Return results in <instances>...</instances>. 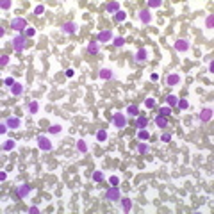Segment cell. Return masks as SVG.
I'll return each instance as SVG.
<instances>
[{"label": "cell", "mask_w": 214, "mask_h": 214, "mask_svg": "<svg viewBox=\"0 0 214 214\" xmlns=\"http://www.w3.org/2000/svg\"><path fill=\"white\" fill-rule=\"evenodd\" d=\"M25 46H27V36L23 32L18 34V36H14V39H13V48L16 52H21V50H25Z\"/></svg>", "instance_id": "1"}, {"label": "cell", "mask_w": 214, "mask_h": 214, "mask_svg": "<svg viewBox=\"0 0 214 214\" xmlns=\"http://www.w3.org/2000/svg\"><path fill=\"white\" fill-rule=\"evenodd\" d=\"M38 146H39V150H43V152H50L52 150V141L46 136H38Z\"/></svg>", "instance_id": "2"}, {"label": "cell", "mask_w": 214, "mask_h": 214, "mask_svg": "<svg viewBox=\"0 0 214 214\" xmlns=\"http://www.w3.org/2000/svg\"><path fill=\"white\" fill-rule=\"evenodd\" d=\"M11 27L21 34V32H25V29H27V20L25 18H14L11 21Z\"/></svg>", "instance_id": "3"}, {"label": "cell", "mask_w": 214, "mask_h": 214, "mask_svg": "<svg viewBox=\"0 0 214 214\" xmlns=\"http://www.w3.org/2000/svg\"><path fill=\"white\" fill-rule=\"evenodd\" d=\"M105 196H107L109 202H118V200H121V193L118 191V186H113L111 189H107Z\"/></svg>", "instance_id": "4"}, {"label": "cell", "mask_w": 214, "mask_h": 214, "mask_svg": "<svg viewBox=\"0 0 214 214\" xmlns=\"http://www.w3.org/2000/svg\"><path fill=\"white\" fill-rule=\"evenodd\" d=\"M113 123H114V127H118V129H123V127L127 125V118L123 116L121 113H114V116H113Z\"/></svg>", "instance_id": "5"}, {"label": "cell", "mask_w": 214, "mask_h": 214, "mask_svg": "<svg viewBox=\"0 0 214 214\" xmlns=\"http://www.w3.org/2000/svg\"><path fill=\"white\" fill-rule=\"evenodd\" d=\"M137 18H139V21H141V23H145V25H146V23H150V21H152V13H150L148 9H141V11L137 13Z\"/></svg>", "instance_id": "6"}, {"label": "cell", "mask_w": 214, "mask_h": 214, "mask_svg": "<svg viewBox=\"0 0 214 214\" xmlns=\"http://www.w3.org/2000/svg\"><path fill=\"white\" fill-rule=\"evenodd\" d=\"M198 118H200V121H211V120H212V107L202 109L200 114H198Z\"/></svg>", "instance_id": "7"}, {"label": "cell", "mask_w": 214, "mask_h": 214, "mask_svg": "<svg viewBox=\"0 0 214 214\" xmlns=\"http://www.w3.org/2000/svg\"><path fill=\"white\" fill-rule=\"evenodd\" d=\"M61 30L66 32V34H73V32H77V23L75 21H68V23H64L61 27Z\"/></svg>", "instance_id": "8"}, {"label": "cell", "mask_w": 214, "mask_h": 214, "mask_svg": "<svg viewBox=\"0 0 214 214\" xmlns=\"http://www.w3.org/2000/svg\"><path fill=\"white\" fill-rule=\"evenodd\" d=\"M175 48L178 52H186V50H189V41L187 39H177L175 41Z\"/></svg>", "instance_id": "9"}, {"label": "cell", "mask_w": 214, "mask_h": 214, "mask_svg": "<svg viewBox=\"0 0 214 214\" xmlns=\"http://www.w3.org/2000/svg\"><path fill=\"white\" fill-rule=\"evenodd\" d=\"M7 127L9 129H13V130H16V129H20V125H21V121H20V118L16 116H11V118H7Z\"/></svg>", "instance_id": "10"}, {"label": "cell", "mask_w": 214, "mask_h": 214, "mask_svg": "<svg viewBox=\"0 0 214 214\" xmlns=\"http://www.w3.org/2000/svg\"><path fill=\"white\" fill-rule=\"evenodd\" d=\"M113 39V32L111 30H102L100 34H98V41L100 43H109Z\"/></svg>", "instance_id": "11"}, {"label": "cell", "mask_w": 214, "mask_h": 214, "mask_svg": "<svg viewBox=\"0 0 214 214\" xmlns=\"http://www.w3.org/2000/svg\"><path fill=\"white\" fill-rule=\"evenodd\" d=\"M30 189H32V187H30L29 184H21V186L18 187V196L20 198H27L29 193H30Z\"/></svg>", "instance_id": "12"}, {"label": "cell", "mask_w": 214, "mask_h": 214, "mask_svg": "<svg viewBox=\"0 0 214 214\" xmlns=\"http://www.w3.org/2000/svg\"><path fill=\"white\" fill-rule=\"evenodd\" d=\"M118 11H121V4H120V2H109V4H107V13L116 14Z\"/></svg>", "instance_id": "13"}, {"label": "cell", "mask_w": 214, "mask_h": 214, "mask_svg": "<svg viewBox=\"0 0 214 214\" xmlns=\"http://www.w3.org/2000/svg\"><path fill=\"white\" fill-rule=\"evenodd\" d=\"M121 209H123V212H130V209H132V200H130V198H121Z\"/></svg>", "instance_id": "14"}, {"label": "cell", "mask_w": 214, "mask_h": 214, "mask_svg": "<svg viewBox=\"0 0 214 214\" xmlns=\"http://www.w3.org/2000/svg\"><path fill=\"white\" fill-rule=\"evenodd\" d=\"M146 57H148V50L146 48H139L136 52V61H139V62L141 61H146Z\"/></svg>", "instance_id": "15"}, {"label": "cell", "mask_w": 214, "mask_h": 214, "mask_svg": "<svg viewBox=\"0 0 214 214\" xmlns=\"http://www.w3.org/2000/svg\"><path fill=\"white\" fill-rule=\"evenodd\" d=\"M98 77L104 78V80H109V78H113V72H111L109 68H102L100 73H98Z\"/></svg>", "instance_id": "16"}, {"label": "cell", "mask_w": 214, "mask_h": 214, "mask_svg": "<svg viewBox=\"0 0 214 214\" xmlns=\"http://www.w3.org/2000/svg\"><path fill=\"white\" fill-rule=\"evenodd\" d=\"M154 121H155V125L159 127V129H166V125H168V118L161 116V114H159V116H157Z\"/></svg>", "instance_id": "17"}, {"label": "cell", "mask_w": 214, "mask_h": 214, "mask_svg": "<svg viewBox=\"0 0 214 214\" xmlns=\"http://www.w3.org/2000/svg\"><path fill=\"white\" fill-rule=\"evenodd\" d=\"M14 145H16V143H14L13 139H7V141L2 143V150H4V152H11V150L14 148Z\"/></svg>", "instance_id": "18"}, {"label": "cell", "mask_w": 214, "mask_h": 214, "mask_svg": "<svg viewBox=\"0 0 214 214\" xmlns=\"http://www.w3.org/2000/svg\"><path fill=\"white\" fill-rule=\"evenodd\" d=\"M166 82H168V86H177V84L180 82V75H178V73H171Z\"/></svg>", "instance_id": "19"}, {"label": "cell", "mask_w": 214, "mask_h": 214, "mask_svg": "<svg viewBox=\"0 0 214 214\" xmlns=\"http://www.w3.org/2000/svg\"><path fill=\"white\" fill-rule=\"evenodd\" d=\"M11 93H13V95H16V97L23 93V86H21V82H14V86L11 88Z\"/></svg>", "instance_id": "20"}, {"label": "cell", "mask_w": 214, "mask_h": 214, "mask_svg": "<svg viewBox=\"0 0 214 214\" xmlns=\"http://www.w3.org/2000/svg\"><path fill=\"white\" fill-rule=\"evenodd\" d=\"M77 150L80 152V154H86V152H88V145H86L84 139H78L77 141Z\"/></svg>", "instance_id": "21"}, {"label": "cell", "mask_w": 214, "mask_h": 214, "mask_svg": "<svg viewBox=\"0 0 214 214\" xmlns=\"http://www.w3.org/2000/svg\"><path fill=\"white\" fill-rule=\"evenodd\" d=\"M166 104H168L170 107H175L177 104H178V97H175V95H168V97H166Z\"/></svg>", "instance_id": "22"}, {"label": "cell", "mask_w": 214, "mask_h": 214, "mask_svg": "<svg viewBox=\"0 0 214 214\" xmlns=\"http://www.w3.org/2000/svg\"><path fill=\"white\" fill-rule=\"evenodd\" d=\"M136 123H137V127H139V129H146V125H148V118H145V116H137Z\"/></svg>", "instance_id": "23"}, {"label": "cell", "mask_w": 214, "mask_h": 214, "mask_svg": "<svg viewBox=\"0 0 214 214\" xmlns=\"http://www.w3.org/2000/svg\"><path fill=\"white\" fill-rule=\"evenodd\" d=\"M88 52H89V54H97L98 52V43L97 41H91V43L88 45Z\"/></svg>", "instance_id": "24"}, {"label": "cell", "mask_w": 214, "mask_h": 214, "mask_svg": "<svg viewBox=\"0 0 214 214\" xmlns=\"http://www.w3.org/2000/svg\"><path fill=\"white\" fill-rule=\"evenodd\" d=\"M177 105H178V109H180V111H186V109H187V107H189V102H187V100H186V98H180V100H178V104H177Z\"/></svg>", "instance_id": "25"}, {"label": "cell", "mask_w": 214, "mask_h": 214, "mask_svg": "<svg viewBox=\"0 0 214 214\" xmlns=\"http://www.w3.org/2000/svg\"><path fill=\"white\" fill-rule=\"evenodd\" d=\"M127 113H129V114H130V116H139V109H137L136 105H129V107H127Z\"/></svg>", "instance_id": "26"}, {"label": "cell", "mask_w": 214, "mask_h": 214, "mask_svg": "<svg viewBox=\"0 0 214 214\" xmlns=\"http://www.w3.org/2000/svg\"><path fill=\"white\" fill-rule=\"evenodd\" d=\"M136 150L139 152V154H146V152L150 150V146H148L146 143H139V145H137V148H136Z\"/></svg>", "instance_id": "27"}, {"label": "cell", "mask_w": 214, "mask_h": 214, "mask_svg": "<svg viewBox=\"0 0 214 214\" xmlns=\"http://www.w3.org/2000/svg\"><path fill=\"white\" fill-rule=\"evenodd\" d=\"M137 137H139L141 141H146V139L150 137V132H146L145 129H139V132H137Z\"/></svg>", "instance_id": "28"}, {"label": "cell", "mask_w": 214, "mask_h": 214, "mask_svg": "<svg viewBox=\"0 0 214 214\" xmlns=\"http://www.w3.org/2000/svg\"><path fill=\"white\" fill-rule=\"evenodd\" d=\"M159 114H161V116H164V118H168L170 114H171V107H170V105H168V107H161Z\"/></svg>", "instance_id": "29"}, {"label": "cell", "mask_w": 214, "mask_h": 214, "mask_svg": "<svg viewBox=\"0 0 214 214\" xmlns=\"http://www.w3.org/2000/svg\"><path fill=\"white\" fill-rule=\"evenodd\" d=\"M97 139L100 141V143H104V141L107 139V130H98V132H97Z\"/></svg>", "instance_id": "30"}, {"label": "cell", "mask_w": 214, "mask_h": 214, "mask_svg": "<svg viewBox=\"0 0 214 214\" xmlns=\"http://www.w3.org/2000/svg\"><path fill=\"white\" fill-rule=\"evenodd\" d=\"M38 109H39L38 102H30V104H29V113H30V114H34V113H38Z\"/></svg>", "instance_id": "31"}, {"label": "cell", "mask_w": 214, "mask_h": 214, "mask_svg": "<svg viewBox=\"0 0 214 214\" xmlns=\"http://www.w3.org/2000/svg\"><path fill=\"white\" fill-rule=\"evenodd\" d=\"M125 18H127V13H125V11H118L116 14H114V20H116V21H123Z\"/></svg>", "instance_id": "32"}, {"label": "cell", "mask_w": 214, "mask_h": 214, "mask_svg": "<svg viewBox=\"0 0 214 214\" xmlns=\"http://www.w3.org/2000/svg\"><path fill=\"white\" fill-rule=\"evenodd\" d=\"M145 107H146V109H154V107H155V100H154V98H146V100H145Z\"/></svg>", "instance_id": "33"}, {"label": "cell", "mask_w": 214, "mask_h": 214, "mask_svg": "<svg viewBox=\"0 0 214 214\" xmlns=\"http://www.w3.org/2000/svg\"><path fill=\"white\" fill-rule=\"evenodd\" d=\"M113 43H114V46H123L125 45V39L121 38V36H118V38L113 39Z\"/></svg>", "instance_id": "34"}, {"label": "cell", "mask_w": 214, "mask_h": 214, "mask_svg": "<svg viewBox=\"0 0 214 214\" xmlns=\"http://www.w3.org/2000/svg\"><path fill=\"white\" fill-rule=\"evenodd\" d=\"M162 0H148V7H161Z\"/></svg>", "instance_id": "35"}, {"label": "cell", "mask_w": 214, "mask_h": 214, "mask_svg": "<svg viewBox=\"0 0 214 214\" xmlns=\"http://www.w3.org/2000/svg\"><path fill=\"white\" fill-rule=\"evenodd\" d=\"M14 82H16V80H14L13 77H5V78H4V84H5L7 88H13V86H14Z\"/></svg>", "instance_id": "36"}, {"label": "cell", "mask_w": 214, "mask_h": 214, "mask_svg": "<svg viewBox=\"0 0 214 214\" xmlns=\"http://www.w3.org/2000/svg\"><path fill=\"white\" fill-rule=\"evenodd\" d=\"M93 180H95V182H102V180H104V173H102V171H95V173H93Z\"/></svg>", "instance_id": "37"}, {"label": "cell", "mask_w": 214, "mask_h": 214, "mask_svg": "<svg viewBox=\"0 0 214 214\" xmlns=\"http://www.w3.org/2000/svg\"><path fill=\"white\" fill-rule=\"evenodd\" d=\"M23 34H25V36H27V38H32V36H34V34H36V29H32V27H27V29H25V32H23Z\"/></svg>", "instance_id": "38"}, {"label": "cell", "mask_w": 214, "mask_h": 214, "mask_svg": "<svg viewBox=\"0 0 214 214\" xmlns=\"http://www.w3.org/2000/svg\"><path fill=\"white\" fill-rule=\"evenodd\" d=\"M205 25H207V29H212V27H214V16H212V14H209V16H207Z\"/></svg>", "instance_id": "39"}, {"label": "cell", "mask_w": 214, "mask_h": 214, "mask_svg": "<svg viewBox=\"0 0 214 214\" xmlns=\"http://www.w3.org/2000/svg\"><path fill=\"white\" fill-rule=\"evenodd\" d=\"M48 132H50V134H59V132H61V125H52V127L48 129Z\"/></svg>", "instance_id": "40"}, {"label": "cell", "mask_w": 214, "mask_h": 214, "mask_svg": "<svg viewBox=\"0 0 214 214\" xmlns=\"http://www.w3.org/2000/svg\"><path fill=\"white\" fill-rule=\"evenodd\" d=\"M0 7H2V9H9V7H11V0H2V2H0Z\"/></svg>", "instance_id": "41"}, {"label": "cell", "mask_w": 214, "mask_h": 214, "mask_svg": "<svg viewBox=\"0 0 214 214\" xmlns=\"http://www.w3.org/2000/svg\"><path fill=\"white\" fill-rule=\"evenodd\" d=\"M161 141H162V143H168V141H171V134H168V132H164V134L161 136Z\"/></svg>", "instance_id": "42"}, {"label": "cell", "mask_w": 214, "mask_h": 214, "mask_svg": "<svg viewBox=\"0 0 214 214\" xmlns=\"http://www.w3.org/2000/svg\"><path fill=\"white\" fill-rule=\"evenodd\" d=\"M109 182H111V186H118L120 184V178L116 175H113V177H109Z\"/></svg>", "instance_id": "43"}, {"label": "cell", "mask_w": 214, "mask_h": 214, "mask_svg": "<svg viewBox=\"0 0 214 214\" xmlns=\"http://www.w3.org/2000/svg\"><path fill=\"white\" fill-rule=\"evenodd\" d=\"M43 11H45V5H36L34 14H43Z\"/></svg>", "instance_id": "44"}, {"label": "cell", "mask_w": 214, "mask_h": 214, "mask_svg": "<svg viewBox=\"0 0 214 214\" xmlns=\"http://www.w3.org/2000/svg\"><path fill=\"white\" fill-rule=\"evenodd\" d=\"M0 64H2V66H7V64H9V57H7V56H2V57H0Z\"/></svg>", "instance_id": "45"}, {"label": "cell", "mask_w": 214, "mask_h": 214, "mask_svg": "<svg viewBox=\"0 0 214 214\" xmlns=\"http://www.w3.org/2000/svg\"><path fill=\"white\" fill-rule=\"evenodd\" d=\"M7 130V123H0V134H5Z\"/></svg>", "instance_id": "46"}, {"label": "cell", "mask_w": 214, "mask_h": 214, "mask_svg": "<svg viewBox=\"0 0 214 214\" xmlns=\"http://www.w3.org/2000/svg\"><path fill=\"white\" fill-rule=\"evenodd\" d=\"M29 212H30V214H38L39 209H38V207H30V209H29Z\"/></svg>", "instance_id": "47"}, {"label": "cell", "mask_w": 214, "mask_h": 214, "mask_svg": "<svg viewBox=\"0 0 214 214\" xmlns=\"http://www.w3.org/2000/svg\"><path fill=\"white\" fill-rule=\"evenodd\" d=\"M5 178H7V175H5V171H2V173H0V180H5Z\"/></svg>", "instance_id": "48"}, {"label": "cell", "mask_w": 214, "mask_h": 214, "mask_svg": "<svg viewBox=\"0 0 214 214\" xmlns=\"http://www.w3.org/2000/svg\"><path fill=\"white\" fill-rule=\"evenodd\" d=\"M66 75L68 77H73V70H66Z\"/></svg>", "instance_id": "49"}, {"label": "cell", "mask_w": 214, "mask_h": 214, "mask_svg": "<svg viewBox=\"0 0 214 214\" xmlns=\"http://www.w3.org/2000/svg\"><path fill=\"white\" fill-rule=\"evenodd\" d=\"M150 78H152V80H159V75H157V73H152V77Z\"/></svg>", "instance_id": "50"}]
</instances>
